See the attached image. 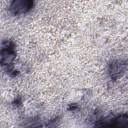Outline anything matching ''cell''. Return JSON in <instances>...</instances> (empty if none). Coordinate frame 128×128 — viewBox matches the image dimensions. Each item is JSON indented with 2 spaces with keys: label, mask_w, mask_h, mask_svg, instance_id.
<instances>
[{
  "label": "cell",
  "mask_w": 128,
  "mask_h": 128,
  "mask_svg": "<svg viewBox=\"0 0 128 128\" xmlns=\"http://www.w3.org/2000/svg\"><path fill=\"white\" fill-rule=\"evenodd\" d=\"M33 4L32 1L14 0L12 2L10 6V10L14 15L24 14L32 8Z\"/></svg>",
  "instance_id": "cell-1"
},
{
  "label": "cell",
  "mask_w": 128,
  "mask_h": 128,
  "mask_svg": "<svg viewBox=\"0 0 128 128\" xmlns=\"http://www.w3.org/2000/svg\"><path fill=\"white\" fill-rule=\"evenodd\" d=\"M128 124V116L125 114H122L113 118L110 122H108V123H104L102 124L104 126V124H107L108 126L125 127V126H127Z\"/></svg>",
  "instance_id": "cell-2"
},
{
  "label": "cell",
  "mask_w": 128,
  "mask_h": 128,
  "mask_svg": "<svg viewBox=\"0 0 128 128\" xmlns=\"http://www.w3.org/2000/svg\"><path fill=\"white\" fill-rule=\"evenodd\" d=\"M14 52L12 49L10 48L4 49L1 52V63L4 64H8L12 62L15 57Z\"/></svg>",
  "instance_id": "cell-3"
}]
</instances>
